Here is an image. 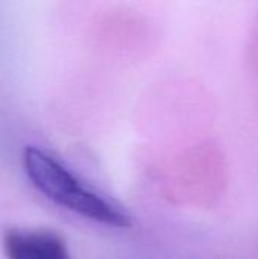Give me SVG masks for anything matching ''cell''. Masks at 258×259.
I'll return each mask as SVG.
<instances>
[{
    "mask_svg": "<svg viewBox=\"0 0 258 259\" xmlns=\"http://www.w3.org/2000/svg\"><path fill=\"white\" fill-rule=\"evenodd\" d=\"M23 167L30 184L55 205L109 228L132 226L131 215L125 209L85 185L46 150L27 146L23 150Z\"/></svg>",
    "mask_w": 258,
    "mask_h": 259,
    "instance_id": "1",
    "label": "cell"
},
{
    "mask_svg": "<svg viewBox=\"0 0 258 259\" xmlns=\"http://www.w3.org/2000/svg\"><path fill=\"white\" fill-rule=\"evenodd\" d=\"M3 253L6 259H71L65 240L50 229H8Z\"/></svg>",
    "mask_w": 258,
    "mask_h": 259,
    "instance_id": "2",
    "label": "cell"
}]
</instances>
